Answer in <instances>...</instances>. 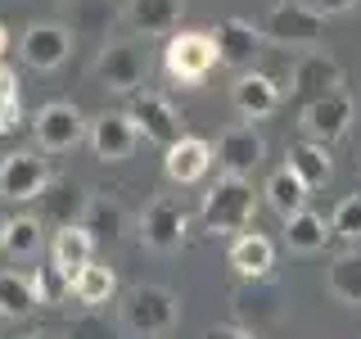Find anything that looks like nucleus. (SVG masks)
Instances as JSON below:
<instances>
[{"mask_svg": "<svg viewBox=\"0 0 361 339\" xmlns=\"http://www.w3.org/2000/svg\"><path fill=\"white\" fill-rule=\"evenodd\" d=\"M262 154H267V145L253 127H231L217 141V150H212V163L221 167V177H253Z\"/></svg>", "mask_w": 361, "mask_h": 339, "instance_id": "11", "label": "nucleus"}, {"mask_svg": "<svg viewBox=\"0 0 361 339\" xmlns=\"http://www.w3.org/2000/svg\"><path fill=\"white\" fill-rule=\"evenodd\" d=\"M113 294H118V276H113L109 267H99V263H90V267H82L73 276V299L86 303V308H104Z\"/></svg>", "mask_w": 361, "mask_h": 339, "instance_id": "27", "label": "nucleus"}, {"mask_svg": "<svg viewBox=\"0 0 361 339\" xmlns=\"http://www.w3.org/2000/svg\"><path fill=\"white\" fill-rule=\"evenodd\" d=\"M208 37L217 45V64H226V68H248L257 54H262V41H267L262 32H257L253 23H244V18H221Z\"/></svg>", "mask_w": 361, "mask_h": 339, "instance_id": "12", "label": "nucleus"}, {"mask_svg": "<svg viewBox=\"0 0 361 339\" xmlns=\"http://www.w3.org/2000/svg\"><path fill=\"white\" fill-rule=\"evenodd\" d=\"M68 339H113V335L95 321V316H86V321H77L73 331H68Z\"/></svg>", "mask_w": 361, "mask_h": 339, "instance_id": "35", "label": "nucleus"}, {"mask_svg": "<svg viewBox=\"0 0 361 339\" xmlns=\"http://www.w3.org/2000/svg\"><path fill=\"white\" fill-rule=\"evenodd\" d=\"M325 290L348 308H361V249H348V254L334 258L330 271H325Z\"/></svg>", "mask_w": 361, "mask_h": 339, "instance_id": "22", "label": "nucleus"}, {"mask_svg": "<svg viewBox=\"0 0 361 339\" xmlns=\"http://www.w3.org/2000/svg\"><path fill=\"white\" fill-rule=\"evenodd\" d=\"M90 150H95V158H104V163H122L131 150H135V122L131 113H99L95 122H90Z\"/></svg>", "mask_w": 361, "mask_h": 339, "instance_id": "15", "label": "nucleus"}, {"mask_svg": "<svg viewBox=\"0 0 361 339\" xmlns=\"http://www.w3.org/2000/svg\"><path fill=\"white\" fill-rule=\"evenodd\" d=\"M289 172H298V181L307 190H316V186H325L330 181V150L325 145H316V141H298L289 150Z\"/></svg>", "mask_w": 361, "mask_h": 339, "instance_id": "25", "label": "nucleus"}, {"mask_svg": "<svg viewBox=\"0 0 361 339\" xmlns=\"http://www.w3.org/2000/svg\"><path fill=\"white\" fill-rule=\"evenodd\" d=\"M353 113H357L353 109V95H348V90H330V95L302 105L298 127L316 145H334V141H343V136H348V127H353Z\"/></svg>", "mask_w": 361, "mask_h": 339, "instance_id": "4", "label": "nucleus"}, {"mask_svg": "<svg viewBox=\"0 0 361 339\" xmlns=\"http://www.w3.org/2000/svg\"><path fill=\"white\" fill-rule=\"evenodd\" d=\"M131 122H135V131H145V141H154V145H176L180 136V118H176V109L167 105L163 95H154V90H145V95H135L131 100Z\"/></svg>", "mask_w": 361, "mask_h": 339, "instance_id": "13", "label": "nucleus"}, {"mask_svg": "<svg viewBox=\"0 0 361 339\" xmlns=\"http://www.w3.org/2000/svg\"><path fill=\"white\" fill-rule=\"evenodd\" d=\"M77 9H82V32H99L109 23V0H77Z\"/></svg>", "mask_w": 361, "mask_h": 339, "instance_id": "34", "label": "nucleus"}, {"mask_svg": "<svg viewBox=\"0 0 361 339\" xmlns=\"http://www.w3.org/2000/svg\"><path fill=\"white\" fill-rule=\"evenodd\" d=\"M212 167V145L203 136H180L176 145L163 150V172L176 186H195V181Z\"/></svg>", "mask_w": 361, "mask_h": 339, "instance_id": "16", "label": "nucleus"}, {"mask_svg": "<svg viewBox=\"0 0 361 339\" xmlns=\"http://www.w3.org/2000/svg\"><path fill=\"white\" fill-rule=\"evenodd\" d=\"M18 339H59V335H50V331H32V335H18Z\"/></svg>", "mask_w": 361, "mask_h": 339, "instance_id": "39", "label": "nucleus"}, {"mask_svg": "<svg viewBox=\"0 0 361 339\" xmlns=\"http://www.w3.org/2000/svg\"><path fill=\"white\" fill-rule=\"evenodd\" d=\"M0 231H5V222H0Z\"/></svg>", "mask_w": 361, "mask_h": 339, "instance_id": "40", "label": "nucleus"}, {"mask_svg": "<svg viewBox=\"0 0 361 339\" xmlns=\"http://www.w3.org/2000/svg\"><path fill=\"white\" fill-rule=\"evenodd\" d=\"M257 213V195L248 186V177H217V186L203 195V226L212 235H240L248 231Z\"/></svg>", "mask_w": 361, "mask_h": 339, "instance_id": "2", "label": "nucleus"}, {"mask_svg": "<svg viewBox=\"0 0 361 339\" xmlns=\"http://www.w3.org/2000/svg\"><path fill=\"white\" fill-rule=\"evenodd\" d=\"M163 68L180 86H199L217 68V45L208 32H172L163 45Z\"/></svg>", "mask_w": 361, "mask_h": 339, "instance_id": "3", "label": "nucleus"}, {"mask_svg": "<svg viewBox=\"0 0 361 339\" xmlns=\"http://www.w3.org/2000/svg\"><path fill=\"white\" fill-rule=\"evenodd\" d=\"M231 267L240 271L244 280H267L271 267H276V244L257 231H240L231 244Z\"/></svg>", "mask_w": 361, "mask_h": 339, "instance_id": "19", "label": "nucleus"}, {"mask_svg": "<svg viewBox=\"0 0 361 339\" xmlns=\"http://www.w3.org/2000/svg\"><path fill=\"white\" fill-rule=\"evenodd\" d=\"M235 312H240L244 331L262 335L267 326H276V321H280V294H276V290H262V294L244 290L240 299H235Z\"/></svg>", "mask_w": 361, "mask_h": 339, "instance_id": "26", "label": "nucleus"}, {"mask_svg": "<svg viewBox=\"0 0 361 339\" xmlns=\"http://www.w3.org/2000/svg\"><path fill=\"white\" fill-rule=\"evenodd\" d=\"M262 37L276 41V45H316L325 37V14H316L312 5H293V0H285V5H276L267 14Z\"/></svg>", "mask_w": 361, "mask_h": 339, "instance_id": "6", "label": "nucleus"}, {"mask_svg": "<svg viewBox=\"0 0 361 339\" xmlns=\"http://www.w3.org/2000/svg\"><path fill=\"white\" fill-rule=\"evenodd\" d=\"M0 249L9 258H37L41 254V222L18 213V218H5V231H0Z\"/></svg>", "mask_w": 361, "mask_h": 339, "instance_id": "29", "label": "nucleus"}, {"mask_svg": "<svg viewBox=\"0 0 361 339\" xmlns=\"http://www.w3.org/2000/svg\"><path fill=\"white\" fill-rule=\"evenodd\" d=\"M95 73H99V82H104L109 90L131 95V90L145 82V59H140V50H135L131 41H109L104 50H99Z\"/></svg>", "mask_w": 361, "mask_h": 339, "instance_id": "14", "label": "nucleus"}, {"mask_svg": "<svg viewBox=\"0 0 361 339\" xmlns=\"http://www.w3.org/2000/svg\"><path fill=\"white\" fill-rule=\"evenodd\" d=\"M37 145L45 154H63V150H73V145H82V136L90 131L86 127V118L77 113V105H63V100H54V105H45L37 113Z\"/></svg>", "mask_w": 361, "mask_h": 339, "instance_id": "8", "label": "nucleus"}, {"mask_svg": "<svg viewBox=\"0 0 361 339\" xmlns=\"http://www.w3.org/2000/svg\"><path fill=\"white\" fill-rule=\"evenodd\" d=\"M262 195H267V203H271V213H280V218H293V213L307 208V195H312V190L298 181V172L280 167V172H271V181H267Z\"/></svg>", "mask_w": 361, "mask_h": 339, "instance_id": "24", "label": "nucleus"}, {"mask_svg": "<svg viewBox=\"0 0 361 339\" xmlns=\"http://www.w3.org/2000/svg\"><path fill=\"white\" fill-rule=\"evenodd\" d=\"M231 100L244 118H271V113L280 109V86H276V77H267V73H244L240 82H235Z\"/></svg>", "mask_w": 361, "mask_h": 339, "instance_id": "20", "label": "nucleus"}, {"mask_svg": "<svg viewBox=\"0 0 361 339\" xmlns=\"http://www.w3.org/2000/svg\"><path fill=\"white\" fill-rule=\"evenodd\" d=\"M122 14L140 37H172V28L185 14V0H127Z\"/></svg>", "mask_w": 361, "mask_h": 339, "instance_id": "18", "label": "nucleus"}, {"mask_svg": "<svg viewBox=\"0 0 361 339\" xmlns=\"http://www.w3.org/2000/svg\"><path fill=\"white\" fill-rule=\"evenodd\" d=\"M203 339H262V335H253V331H244V326H212Z\"/></svg>", "mask_w": 361, "mask_h": 339, "instance_id": "36", "label": "nucleus"}, {"mask_svg": "<svg viewBox=\"0 0 361 339\" xmlns=\"http://www.w3.org/2000/svg\"><path fill=\"white\" fill-rule=\"evenodd\" d=\"M37 199H41L45 218H50V222H59V226H82L86 208H90V190H86V186H77L73 177L45 181V190H41Z\"/></svg>", "mask_w": 361, "mask_h": 339, "instance_id": "17", "label": "nucleus"}, {"mask_svg": "<svg viewBox=\"0 0 361 339\" xmlns=\"http://www.w3.org/2000/svg\"><path fill=\"white\" fill-rule=\"evenodd\" d=\"M330 235L338 240H361V195H348L330 218Z\"/></svg>", "mask_w": 361, "mask_h": 339, "instance_id": "33", "label": "nucleus"}, {"mask_svg": "<svg viewBox=\"0 0 361 339\" xmlns=\"http://www.w3.org/2000/svg\"><path fill=\"white\" fill-rule=\"evenodd\" d=\"M343 86V68H338L330 54H321V50H312V54H298L289 68V95H298V100H321V95H330V90Z\"/></svg>", "mask_w": 361, "mask_h": 339, "instance_id": "9", "label": "nucleus"}, {"mask_svg": "<svg viewBox=\"0 0 361 339\" xmlns=\"http://www.w3.org/2000/svg\"><path fill=\"white\" fill-rule=\"evenodd\" d=\"M45 181H50L45 158H37L32 150H14V154L0 158V199L27 203V199H37L45 190Z\"/></svg>", "mask_w": 361, "mask_h": 339, "instance_id": "7", "label": "nucleus"}, {"mask_svg": "<svg viewBox=\"0 0 361 339\" xmlns=\"http://www.w3.org/2000/svg\"><path fill=\"white\" fill-rule=\"evenodd\" d=\"M82 226L90 231V240H95V244H118V240H122V226H127V218H122V208H118L113 199L90 195V208H86Z\"/></svg>", "mask_w": 361, "mask_h": 339, "instance_id": "28", "label": "nucleus"}, {"mask_svg": "<svg viewBox=\"0 0 361 339\" xmlns=\"http://www.w3.org/2000/svg\"><path fill=\"white\" fill-rule=\"evenodd\" d=\"M185 231H190V218H185V208H180L176 199L158 195V199L145 203V213H140V240H145V249H154V254H172V249L185 244Z\"/></svg>", "mask_w": 361, "mask_h": 339, "instance_id": "5", "label": "nucleus"}, {"mask_svg": "<svg viewBox=\"0 0 361 339\" xmlns=\"http://www.w3.org/2000/svg\"><path fill=\"white\" fill-rule=\"evenodd\" d=\"M180 321V303L167 285H131L122 299V331L140 339H163Z\"/></svg>", "mask_w": 361, "mask_h": 339, "instance_id": "1", "label": "nucleus"}, {"mask_svg": "<svg viewBox=\"0 0 361 339\" xmlns=\"http://www.w3.org/2000/svg\"><path fill=\"white\" fill-rule=\"evenodd\" d=\"M5 50H9V28L0 23V59H5Z\"/></svg>", "mask_w": 361, "mask_h": 339, "instance_id": "38", "label": "nucleus"}, {"mask_svg": "<svg viewBox=\"0 0 361 339\" xmlns=\"http://www.w3.org/2000/svg\"><path fill=\"white\" fill-rule=\"evenodd\" d=\"M18 118H23L18 77H14V68H5V64H0V136L18 131Z\"/></svg>", "mask_w": 361, "mask_h": 339, "instance_id": "32", "label": "nucleus"}, {"mask_svg": "<svg viewBox=\"0 0 361 339\" xmlns=\"http://www.w3.org/2000/svg\"><path fill=\"white\" fill-rule=\"evenodd\" d=\"M18 54H23L27 68L50 73V68H59L68 54H73V32L59 28V23H32V28L23 32V41H18Z\"/></svg>", "mask_w": 361, "mask_h": 339, "instance_id": "10", "label": "nucleus"}, {"mask_svg": "<svg viewBox=\"0 0 361 339\" xmlns=\"http://www.w3.org/2000/svg\"><path fill=\"white\" fill-rule=\"evenodd\" d=\"M50 263L63 271V276H77L82 267L95 263V240H90L86 226H59L50 244Z\"/></svg>", "mask_w": 361, "mask_h": 339, "instance_id": "21", "label": "nucleus"}, {"mask_svg": "<svg viewBox=\"0 0 361 339\" xmlns=\"http://www.w3.org/2000/svg\"><path fill=\"white\" fill-rule=\"evenodd\" d=\"M32 294H37V308H54V303H68L73 299V276H63L59 267H37L32 276Z\"/></svg>", "mask_w": 361, "mask_h": 339, "instance_id": "31", "label": "nucleus"}, {"mask_svg": "<svg viewBox=\"0 0 361 339\" xmlns=\"http://www.w3.org/2000/svg\"><path fill=\"white\" fill-rule=\"evenodd\" d=\"M37 308V294H32V276L23 271H0V316L5 321H18Z\"/></svg>", "mask_w": 361, "mask_h": 339, "instance_id": "30", "label": "nucleus"}, {"mask_svg": "<svg viewBox=\"0 0 361 339\" xmlns=\"http://www.w3.org/2000/svg\"><path fill=\"white\" fill-rule=\"evenodd\" d=\"M325 240H330V222L321 213L302 208L293 218H285V244L293 254H316V249H325Z\"/></svg>", "mask_w": 361, "mask_h": 339, "instance_id": "23", "label": "nucleus"}, {"mask_svg": "<svg viewBox=\"0 0 361 339\" xmlns=\"http://www.w3.org/2000/svg\"><path fill=\"white\" fill-rule=\"evenodd\" d=\"M316 14H348V9H357V0H312Z\"/></svg>", "mask_w": 361, "mask_h": 339, "instance_id": "37", "label": "nucleus"}]
</instances>
